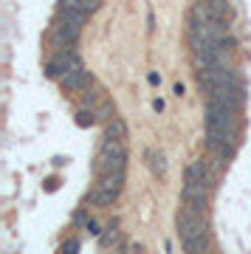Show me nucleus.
I'll return each instance as SVG.
<instances>
[{
    "instance_id": "nucleus-1",
    "label": "nucleus",
    "mask_w": 251,
    "mask_h": 254,
    "mask_svg": "<svg viewBox=\"0 0 251 254\" xmlns=\"http://www.w3.org/2000/svg\"><path fill=\"white\" fill-rule=\"evenodd\" d=\"M178 235L184 252H209V235H206V215L195 212L184 203V209L178 212Z\"/></svg>"
},
{
    "instance_id": "nucleus-2",
    "label": "nucleus",
    "mask_w": 251,
    "mask_h": 254,
    "mask_svg": "<svg viewBox=\"0 0 251 254\" xmlns=\"http://www.w3.org/2000/svg\"><path fill=\"white\" fill-rule=\"evenodd\" d=\"M125 161H127V150H125V141L122 138H113V136H105L102 147H99V155H96V175H108V173H119L125 170Z\"/></svg>"
},
{
    "instance_id": "nucleus-3",
    "label": "nucleus",
    "mask_w": 251,
    "mask_h": 254,
    "mask_svg": "<svg viewBox=\"0 0 251 254\" xmlns=\"http://www.w3.org/2000/svg\"><path fill=\"white\" fill-rule=\"evenodd\" d=\"M122 184H125V170L99 175V181L93 184V190H90V203H93V206H110V203L119 198Z\"/></svg>"
},
{
    "instance_id": "nucleus-4",
    "label": "nucleus",
    "mask_w": 251,
    "mask_h": 254,
    "mask_svg": "<svg viewBox=\"0 0 251 254\" xmlns=\"http://www.w3.org/2000/svg\"><path fill=\"white\" fill-rule=\"evenodd\" d=\"M209 184L203 181H192L187 178V187H184V203L189 209H195V212H203L206 215V206H209Z\"/></svg>"
},
{
    "instance_id": "nucleus-5",
    "label": "nucleus",
    "mask_w": 251,
    "mask_h": 254,
    "mask_svg": "<svg viewBox=\"0 0 251 254\" xmlns=\"http://www.w3.org/2000/svg\"><path fill=\"white\" fill-rule=\"evenodd\" d=\"M60 85H63V91H68V93H82V91H88L90 85H93V79H90V73L76 63L60 76Z\"/></svg>"
},
{
    "instance_id": "nucleus-6",
    "label": "nucleus",
    "mask_w": 251,
    "mask_h": 254,
    "mask_svg": "<svg viewBox=\"0 0 251 254\" xmlns=\"http://www.w3.org/2000/svg\"><path fill=\"white\" fill-rule=\"evenodd\" d=\"M79 60H76V54H73L71 48H63V51H54V57L48 60V73L54 76V79H60L71 65H76Z\"/></svg>"
},
{
    "instance_id": "nucleus-7",
    "label": "nucleus",
    "mask_w": 251,
    "mask_h": 254,
    "mask_svg": "<svg viewBox=\"0 0 251 254\" xmlns=\"http://www.w3.org/2000/svg\"><path fill=\"white\" fill-rule=\"evenodd\" d=\"M147 161H150V170H153L155 175H167V161H164V155L161 153H147Z\"/></svg>"
},
{
    "instance_id": "nucleus-8",
    "label": "nucleus",
    "mask_w": 251,
    "mask_h": 254,
    "mask_svg": "<svg viewBox=\"0 0 251 254\" xmlns=\"http://www.w3.org/2000/svg\"><path fill=\"white\" fill-rule=\"evenodd\" d=\"M105 136H113V138H122V141H125V136H127V127H125V122L113 116V119L108 122V133H105Z\"/></svg>"
}]
</instances>
